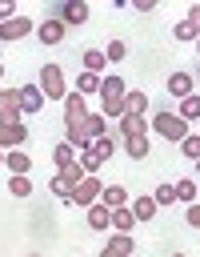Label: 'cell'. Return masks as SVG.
<instances>
[{"label":"cell","instance_id":"ee69618b","mask_svg":"<svg viewBox=\"0 0 200 257\" xmlns=\"http://www.w3.org/2000/svg\"><path fill=\"white\" fill-rule=\"evenodd\" d=\"M32 257H40V253H32Z\"/></svg>","mask_w":200,"mask_h":257},{"label":"cell","instance_id":"8d00e7d4","mask_svg":"<svg viewBox=\"0 0 200 257\" xmlns=\"http://www.w3.org/2000/svg\"><path fill=\"white\" fill-rule=\"evenodd\" d=\"M184 217H188V225H192V229H200V201H196V205H188V213H184Z\"/></svg>","mask_w":200,"mask_h":257},{"label":"cell","instance_id":"7c38bea8","mask_svg":"<svg viewBox=\"0 0 200 257\" xmlns=\"http://www.w3.org/2000/svg\"><path fill=\"white\" fill-rule=\"evenodd\" d=\"M64 32H68V24H64L60 16L40 20V44H60V40H64Z\"/></svg>","mask_w":200,"mask_h":257},{"label":"cell","instance_id":"9a60e30c","mask_svg":"<svg viewBox=\"0 0 200 257\" xmlns=\"http://www.w3.org/2000/svg\"><path fill=\"white\" fill-rule=\"evenodd\" d=\"M84 72H96V76H104V68H108V56H104V48H84Z\"/></svg>","mask_w":200,"mask_h":257},{"label":"cell","instance_id":"cb8c5ba5","mask_svg":"<svg viewBox=\"0 0 200 257\" xmlns=\"http://www.w3.org/2000/svg\"><path fill=\"white\" fill-rule=\"evenodd\" d=\"M112 229H116V233H132V229H136L132 209H112Z\"/></svg>","mask_w":200,"mask_h":257},{"label":"cell","instance_id":"5b68a950","mask_svg":"<svg viewBox=\"0 0 200 257\" xmlns=\"http://www.w3.org/2000/svg\"><path fill=\"white\" fill-rule=\"evenodd\" d=\"M32 32H36V20H32V16H12V20L0 24V44L24 40V36H32Z\"/></svg>","mask_w":200,"mask_h":257},{"label":"cell","instance_id":"74e56055","mask_svg":"<svg viewBox=\"0 0 200 257\" xmlns=\"http://www.w3.org/2000/svg\"><path fill=\"white\" fill-rule=\"evenodd\" d=\"M156 4H160V0H136V12H152Z\"/></svg>","mask_w":200,"mask_h":257},{"label":"cell","instance_id":"f546056e","mask_svg":"<svg viewBox=\"0 0 200 257\" xmlns=\"http://www.w3.org/2000/svg\"><path fill=\"white\" fill-rule=\"evenodd\" d=\"M152 197H156V205H172V201H176V181L156 185V193H152Z\"/></svg>","mask_w":200,"mask_h":257},{"label":"cell","instance_id":"d6986e66","mask_svg":"<svg viewBox=\"0 0 200 257\" xmlns=\"http://www.w3.org/2000/svg\"><path fill=\"white\" fill-rule=\"evenodd\" d=\"M124 112H132V116H144V112H148V96H144L140 88H128V96H124Z\"/></svg>","mask_w":200,"mask_h":257},{"label":"cell","instance_id":"5bb4252c","mask_svg":"<svg viewBox=\"0 0 200 257\" xmlns=\"http://www.w3.org/2000/svg\"><path fill=\"white\" fill-rule=\"evenodd\" d=\"M120 137H124V141H128V137H148V120L124 112V116H120Z\"/></svg>","mask_w":200,"mask_h":257},{"label":"cell","instance_id":"8fae6325","mask_svg":"<svg viewBox=\"0 0 200 257\" xmlns=\"http://www.w3.org/2000/svg\"><path fill=\"white\" fill-rule=\"evenodd\" d=\"M40 108H44V92H40V84H20V112L32 116V112H40Z\"/></svg>","mask_w":200,"mask_h":257},{"label":"cell","instance_id":"e0dca14e","mask_svg":"<svg viewBox=\"0 0 200 257\" xmlns=\"http://www.w3.org/2000/svg\"><path fill=\"white\" fill-rule=\"evenodd\" d=\"M84 213H88V229H112V209H108V205L96 201V205L84 209Z\"/></svg>","mask_w":200,"mask_h":257},{"label":"cell","instance_id":"4dcf8cb0","mask_svg":"<svg viewBox=\"0 0 200 257\" xmlns=\"http://www.w3.org/2000/svg\"><path fill=\"white\" fill-rule=\"evenodd\" d=\"M92 153H96L100 161H108V157L116 153V141H112V137H100V141H92Z\"/></svg>","mask_w":200,"mask_h":257},{"label":"cell","instance_id":"e575fe53","mask_svg":"<svg viewBox=\"0 0 200 257\" xmlns=\"http://www.w3.org/2000/svg\"><path fill=\"white\" fill-rule=\"evenodd\" d=\"M12 16H20V12H16V0H0V24L12 20Z\"/></svg>","mask_w":200,"mask_h":257},{"label":"cell","instance_id":"277c9868","mask_svg":"<svg viewBox=\"0 0 200 257\" xmlns=\"http://www.w3.org/2000/svg\"><path fill=\"white\" fill-rule=\"evenodd\" d=\"M100 193H104V185H100V177H84L76 189H72V197H68V205H80V209H92L96 201H100Z\"/></svg>","mask_w":200,"mask_h":257},{"label":"cell","instance_id":"836d02e7","mask_svg":"<svg viewBox=\"0 0 200 257\" xmlns=\"http://www.w3.org/2000/svg\"><path fill=\"white\" fill-rule=\"evenodd\" d=\"M172 36H176V40H184V44H188V40H196V36H200V32H196V28H192V24H188V20H180V24H176V28H172Z\"/></svg>","mask_w":200,"mask_h":257},{"label":"cell","instance_id":"ac0fdd59","mask_svg":"<svg viewBox=\"0 0 200 257\" xmlns=\"http://www.w3.org/2000/svg\"><path fill=\"white\" fill-rule=\"evenodd\" d=\"M128 209H132V217H136V221H152L160 205H156V197H136V201H132Z\"/></svg>","mask_w":200,"mask_h":257},{"label":"cell","instance_id":"d4e9b609","mask_svg":"<svg viewBox=\"0 0 200 257\" xmlns=\"http://www.w3.org/2000/svg\"><path fill=\"white\" fill-rule=\"evenodd\" d=\"M124 153H128L132 161H144V157H148V137H128V141H124Z\"/></svg>","mask_w":200,"mask_h":257},{"label":"cell","instance_id":"3957f363","mask_svg":"<svg viewBox=\"0 0 200 257\" xmlns=\"http://www.w3.org/2000/svg\"><path fill=\"white\" fill-rule=\"evenodd\" d=\"M40 92H44V100H64L68 96V80H64L60 64H40Z\"/></svg>","mask_w":200,"mask_h":257},{"label":"cell","instance_id":"ba28073f","mask_svg":"<svg viewBox=\"0 0 200 257\" xmlns=\"http://www.w3.org/2000/svg\"><path fill=\"white\" fill-rule=\"evenodd\" d=\"M28 137H32V133H28V124H24V120H20V124H4V128H0V149H4V153L24 149V145H28Z\"/></svg>","mask_w":200,"mask_h":257},{"label":"cell","instance_id":"b9f144b4","mask_svg":"<svg viewBox=\"0 0 200 257\" xmlns=\"http://www.w3.org/2000/svg\"><path fill=\"white\" fill-rule=\"evenodd\" d=\"M196 48H200V36H196Z\"/></svg>","mask_w":200,"mask_h":257},{"label":"cell","instance_id":"d6a6232c","mask_svg":"<svg viewBox=\"0 0 200 257\" xmlns=\"http://www.w3.org/2000/svg\"><path fill=\"white\" fill-rule=\"evenodd\" d=\"M28 193H32V181L28 177H12L8 181V197H28Z\"/></svg>","mask_w":200,"mask_h":257},{"label":"cell","instance_id":"2e32d148","mask_svg":"<svg viewBox=\"0 0 200 257\" xmlns=\"http://www.w3.org/2000/svg\"><path fill=\"white\" fill-rule=\"evenodd\" d=\"M4 165H8V173H12V177H28V169H32V161H28V153H24V149H12V153L4 157Z\"/></svg>","mask_w":200,"mask_h":257},{"label":"cell","instance_id":"f35d334b","mask_svg":"<svg viewBox=\"0 0 200 257\" xmlns=\"http://www.w3.org/2000/svg\"><path fill=\"white\" fill-rule=\"evenodd\" d=\"M4 157H8V153H4V149H0V165H4Z\"/></svg>","mask_w":200,"mask_h":257},{"label":"cell","instance_id":"52a82bcc","mask_svg":"<svg viewBox=\"0 0 200 257\" xmlns=\"http://www.w3.org/2000/svg\"><path fill=\"white\" fill-rule=\"evenodd\" d=\"M136 253V237L132 233H112L100 249V257H132Z\"/></svg>","mask_w":200,"mask_h":257},{"label":"cell","instance_id":"44dd1931","mask_svg":"<svg viewBox=\"0 0 200 257\" xmlns=\"http://www.w3.org/2000/svg\"><path fill=\"white\" fill-rule=\"evenodd\" d=\"M84 137H88V145L100 141V137H108V133H104V112H88V120H84Z\"/></svg>","mask_w":200,"mask_h":257},{"label":"cell","instance_id":"d590c367","mask_svg":"<svg viewBox=\"0 0 200 257\" xmlns=\"http://www.w3.org/2000/svg\"><path fill=\"white\" fill-rule=\"evenodd\" d=\"M184 20H188V24L200 32V4H188V16H184Z\"/></svg>","mask_w":200,"mask_h":257},{"label":"cell","instance_id":"484cf974","mask_svg":"<svg viewBox=\"0 0 200 257\" xmlns=\"http://www.w3.org/2000/svg\"><path fill=\"white\" fill-rule=\"evenodd\" d=\"M176 201H184V205H196V177H184V181H176Z\"/></svg>","mask_w":200,"mask_h":257},{"label":"cell","instance_id":"60d3db41","mask_svg":"<svg viewBox=\"0 0 200 257\" xmlns=\"http://www.w3.org/2000/svg\"><path fill=\"white\" fill-rule=\"evenodd\" d=\"M0 80H4V64H0Z\"/></svg>","mask_w":200,"mask_h":257},{"label":"cell","instance_id":"1f68e13d","mask_svg":"<svg viewBox=\"0 0 200 257\" xmlns=\"http://www.w3.org/2000/svg\"><path fill=\"white\" fill-rule=\"evenodd\" d=\"M48 189H52V193H56V197H60V201H64V205H68V197H72V185H68V181H64V177H60V173H56V177H52V181H48Z\"/></svg>","mask_w":200,"mask_h":257},{"label":"cell","instance_id":"603a6c76","mask_svg":"<svg viewBox=\"0 0 200 257\" xmlns=\"http://www.w3.org/2000/svg\"><path fill=\"white\" fill-rule=\"evenodd\" d=\"M100 80H104V76H96V72H80V76H76V92H80V96H92V92H100Z\"/></svg>","mask_w":200,"mask_h":257},{"label":"cell","instance_id":"4316f807","mask_svg":"<svg viewBox=\"0 0 200 257\" xmlns=\"http://www.w3.org/2000/svg\"><path fill=\"white\" fill-rule=\"evenodd\" d=\"M180 153H184L188 161H200V133H188V137L180 141Z\"/></svg>","mask_w":200,"mask_h":257},{"label":"cell","instance_id":"9c48e42d","mask_svg":"<svg viewBox=\"0 0 200 257\" xmlns=\"http://www.w3.org/2000/svg\"><path fill=\"white\" fill-rule=\"evenodd\" d=\"M168 96H176V100H184V96H192L196 92V76L192 72H168Z\"/></svg>","mask_w":200,"mask_h":257},{"label":"cell","instance_id":"7a4b0ae2","mask_svg":"<svg viewBox=\"0 0 200 257\" xmlns=\"http://www.w3.org/2000/svg\"><path fill=\"white\" fill-rule=\"evenodd\" d=\"M148 128H152V133H160V137H164V141H172V145H180V141L188 137V120H180V116H176V112H168V108H164V112H156V116L148 120Z\"/></svg>","mask_w":200,"mask_h":257},{"label":"cell","instance_id":"7402d4cb","mask_svg":"<svg viewBox=\"0 0 200 257\" xmlns=\"http://www.w3.org/2000/svg\"><path fill=\"white\" fill-rule=\"evenodd\" d=\"M176 116H180V120H196V116H200V92L184 96V100L176 104Z\"/></svg>","mask_w":200,"mask_h":257},{"label":"cell","instance_id":"30bf717a","mask_svg":"<svg viewBox=\"0 0 200 257\" xmlns=\"http://www.w3.org/2000/svg\"><path fill=\"white\" fill-rule=\"evenodd\" d=\"M56 16H60L64 24H72V28H76V24H84V20H88V4H84V0H64V4L56 8Z\"/></svg>","mask_w":200,"mask_h":257},{"label":"cell","instance_id":"ab89813d","mask_svg":"<svg viewBox=\"0 0 200 257\" xmlns=\"http://www.w3.org/2000/svg\"><path fill=\"white\" fill-rule=\"evenodd\" d=\"M192 169H196V177H200V161H196V165H192Z\"/></svg>","mask_w":200,"mask_h":257},{"label":"cell","instance_id":"8992f818","mask_svg":"<svg viewBox=\"0 0 200 257\" xmlns=\"http://www.w3.org/2000/svg\"><path fill=\"white\" fill-rule=\"evenodd\" d=\"M20 88H0V128L4 124H20Z\"/></svg>","mask_w":200,"mask_h":257},{"label":"cell","instance_id":"f1b7e54d","mask_svg":"<svg viewBox=\"0 0 200 257\" xmlns=\"http://www.w3.org/2000/svg\"><path fill=\"white\" fill-rule=\"evenodd\" d=\"M100 165H104V161H100L92 149H84V153H80V169H84L88 177H96V173H100Z\"/></svg>","mask_w":200,"mask_h":257},{"label":"cell","instance_id":"f6af8a7d","mask_svg":"<svg viewBox=\"0 0 200 257\" xmlns=\"http://www.w3.org/2000/svg\"><path fill=\"white\" fill-rule=\"evenodd\" d=\"M196 76H200V68H196Z\"/></svg>","mask_w":200,"mask_h":257},{"label":"cell","instance_id":"6da1fadb","mask_svg":"<svg viewBox=\"0 0 200 257\" xmlns=\"http://www.w3.org/2000/svg\"><path fill=\"white\" fill-rule=\"evenodd\" d=\"M96 96H100V112H104V120H108V116H116V120L124 116V96H128V84H124L116 72H108V76L100 80V92H96Z\"/></svg>","mask_w":200,"mask_h":257},{"label":"cell","instance_id":"ffe728a7","mask_svg":"<svg viewBox=\"0 0 200 257\" xmlns=\"http://www.w3.org/2000/svg\"><path fill=\"white\" fill-rule=\"evenodd\" d=\"M52 165H56V173H64V169H72V165H76V157H72V145H68V141H60V145L52 149Z\"/></svg>","mask_w":200,"mask_h":257},{"label":"cell","instance_id":"7bdbcfd3","mask_svg":"<svg viewBox=\"0 0 200 257\" xmlns=\"http://www.w3.org/2000/svg\"><path fill=\"white\" fill-rule=\"evenodd\" d=\"M172 257H184V253H172Z\"/></svg>","mask_w":200,"mask_h":257},{"label":"cell","instance_id":"83f0119b","mask_svg":"<svg viewBox=\"0 0 200 257\" xmlns=\"http://www.w3.org/2000/svg\"><path fill=\"white\" fill-rule=\"evenodd\" d=\"M104 56H108V64H120V60L128 56V44H124V40H108V48H104Z\"/></svg>","mask_w":200,"mask_h":257},{"label":"cell","instance_id":"4fadbf2b","mask_svg":"<svg viewBox=\"0 0 200 257\" xmlns=\"http://www.w3.org/2000/svg\"><path fill=\"white\" fill-rule=\"evenodd\" d=\"M100 205H108V209H128L132 201H128V189H124V185H104Z\"/></svg>","mask_w":200,"mask_h":257}]
</instances>
